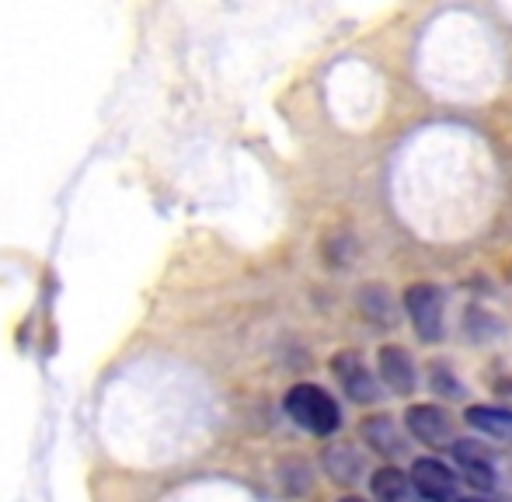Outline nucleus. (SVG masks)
<instances>
[{
  "label": "nucleus",
  "instance_id": "obj_1",
  "mask_svg": "<svg viewBox=\"0 0 512 502\" xmlns=\"http://www.w3.org/2000/svg\"><path fill=\"white\" fill-rule=\"evenodd\" d=\"M286 415L314 436H331L342 426V412H338L335 398L317 384L290 387V394H286Z\"/></svg>",
  "mask_w": 512,
  "mask_h": 502
},
{
  "label": "nucleus",
  "instance_id": "obj_2",
  "mask_svg": "<svg viewBox=\"0 0 512 502\" xmlns=\"http://www.w3.org/2000/svg\"><path fill=\"white\" fill-rule=\"evenodd\" d=\"M405 311L422 342L443 339V293L429 283H415L405 290Z\"/></svg>",
  "mask_w": 512,
  "mask_h": 502
},
{
  "label": "nucleus",
  "instance_id": "obj_3",
  "mask_svg": "<svg viewBox=\"0 0 512 502\" xmlns=\"http://www.w3.org/2000/svg\"><path fill=\"white\" fill-rule=\"evenodd\" d=\"M411 485L425 502H453L457 499V475L436 457H418L411 464Z\"/></svg>",
  "mask_w": 512,
  "mask_h": 502
},
{
  "label": "nucleus",
  "instance_id": "obj_4",
  "mask_svg": "<svg viewBox=\"0 0 512 502\" xmlns=\"http://www.w3.org/2000/svg\"><path fill=\"white\" fill-rule=\"evenodd\" d=\"M405 426L415 440L429 443V447H443L453 440V419L439 405H411L405 412Z\"/></svg>",
  "mask_w": 512,
  "mask_h": 502
},
{
  "label": "nucleus",
  "instance_id": "obj_5",
  "mask_svg": "<svg viewBox=\"0 0 512 502\" xmlns=\"http://www.w3.org/2000/svg\"><path fill=\"white\" fill-rule=\"evenodd\" d=\"M331 370H335L338 384L345 387V394H349L352 401H363V405H370V401L380 398L377 380L366 374V367H363V360H359V353H352V349L338 353L335 360H331Z\"/></svg>",
  "mask_w": 512,
  "mask_h": 502
},
{
  "label": "nucleus",
  "instance_id": "obj_6",
  "mask_svg": "<svg viewBox=\"0 0 512 502\" xmlns=\"http://www.w3.org/2000/svg\"><path fill=\"white\" fill-rule=\"evenodd\" d=\"M377 367H380V380L387 384V391H394V394L415 391V360H411L408 349L380 346L377 349Z\"/></svg>",
  "mask_w": 512,
  "mask_h": 502
},
{
  "label": "nucleus",
  "instance_id": "obj_7",
  "mask_svg": "<svg viewBox=\"0 0 512 502\" xmlns=\"http://www.w3.org/2000/svg\"><path fill=\"white\" fill-rule=\"evenodd\" d=\"M453 457L464 468V478L478 489H492L495 485V457L478 440H457L453 443Z\"/></svg>",
  "mask_w": 512,
  "mask_h": 502
},
{
  "label": "nucleus",
  "instance_id": "obj_8",
  "mask_svg": "<svg viewBox=\"0 0 512 502\" xmlns=\"http://www.w3.org/2000/svg\"><path fill=\"white\" fill-rule=\"evenodd\" d=\"M464 419L471 422L474 429H481L485 436L502 443H512V412L506 408H492V405H471L464 412Z\"/></svg>",
  "mask_w": 512,
  "mask_h": 502
},
{
  "label": "nucleus",
  "instance_id": "obj_9",
  "mask_svg": "<svg viewBox=\"0 0 512 502\" xmlns=\"http://www.w3.org/2000/svg\"><path fill=\"white\" fill-rule=\"evenodd\" d=\"M363 436L373 450H380V454H387V457L401 454V436L394 433V422L387 419V415H373V419L363 426Z\"/></svg>",
  "mask_w": 512,
  "mask_h": 502
},
{
  "label": "nucleus",
  "instance_id": "obj_10",
  "mask_svg": "<svg viewBox=\"0 0 512 502\" xmlns=\"http://www.w3.org/2000/svg\"><path fill=\"white\" fill-rule=\"evenodd\" d=\"M370 489L380 502H401V499H408V475L398 468H380V471H373Z\"/></svg>",
  "mask_w": 512,
  "mask_h": 502
},
{
  "label": "nucleus",
  "instance_id": "obj_11",
  "mask_svg": "<svg viewBox=\"0 0 512 502\" xmlns=\"http://www.w3.org/2000/svg\"><path fill=\"white\" fill-rule=\"evenodd\" d=\"M359 468H363V461H359V457H352L349 447H338V450H331V454H328V471H331V478H335V482H356Z\"/></svg>",
  "mask_w": 512,
  "mask_h": 502
},
{
  "label": "nucleus",
  "instance_id": "obj_12",
  "mask_svg": "<svg viewBox=\"0 0 512 502\" xmlns=\"http://www.w3.org/2000/svg\"><path fill=\"white\" fill-rule=\"evenodd\" d=\"M453 502H492V499H478V496H471V499H453Z\"/></svg>",
  "mask_w": 512,
  "mask_h": 502
},
{
  "label": "nucleus",
  "instance_id": "obj_13",
  "mask_svg": "<svg viewBox=\"0 0 512 502\" xmlns=\"http://www.w3.org/2000/svg\"><path fill=\"white\" fill-rule=\"evenodd\" d=\"M338 502H366V499H359V496H345V499H338Z\"/></svg>",
  "mask_w": 512,
  "mask_h": 502
},
{
  "label": "nucleus",
  "instance_id": "obj_14",
  "mask_svg": "<svg viewBox=\"0 0 512 502\" xmlns=\"http://www.w3.org/2000/svg\"><path fill=\"white\" fill-rule=\"evenodd\" d=\"M401 502H415V499H411V496H408V499H401Z\"/></svg>",
  "mask_w": 512,
  "mask_h": 502
}]
</instances>
